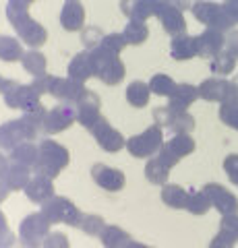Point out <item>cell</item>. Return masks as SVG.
<instances>
[{"mask_svg":"<svg viewBox=\"0 0 238 248\" xmlns=\"http://www.w3.org/2000/svg\"><path fill=\"white\" fill-rule=\"evenodd\" d=\"M9 192H11V190L6 188L4 184H2V180H0V203H4V199L9 197Z\"/></svg>","mask_w":238,"mask_h":248,"instance_id":"55","label":"cell"},{"mask_svg":"<svg viewBox=\"0 0 238 248\" xmlns=\"http://www.w3.org/2000/svg\"><path fill=\"white\" fill-rule=\"evenodd\" d=\"M122 35H125L128 46H143L149 37V27L145 25V21H128Z\"/></svg>","mask_w":238,"mask_h":248,"instance_id":"33","label":"cell"},{"mask_svg":"<svg viewBox=\"0 0 238 248\" xmlns=\"http://www.w3.org/2000/svg\"><path fill=\"white\" fill-rule=\"evenodd\" d=\"M224 31H218V29H209L205 27L201 33L197 35V56L201 58H213L224 50Z\"/></svg>","mask_w":238,"mask_h":248,"instance_id":"20","label":"cell"},{"mask_svg":"<svg viewBox=\"0 0 238 248\" xmlns=\"http://www.w3.org/2000/svg\"><path fill=\"white\" fill-rule=\"evenodd\" d=\"M228 79L224 77H207L205 81L197 85L199 89V99L205 102H213V104H222L226 97V89H228Z\"/></svg>","mask_w":238,"mask_h":248,"instance_id":"23","label":"cell"},{"mask_svg":"<svg viewBox=\"0 0 238 248\" xmlns=\"http://www.w3.org/2000/svg\"><path fill=\"white\" fill-rule=\"evenodd\" d=\"M158 19H159V23H162V27H164V31L168 35L174 37V35L187 33V19H184V15H182V9L176 6L172 0H164Z\"/></svg>","mask_w":238,"mask_h":248,"instance_id":"18","label":"cell"},{"mask_svg":"<svg viewBox=\"0 0 238 248\" xmlns=\"http://www.w3.org/2000/svg\"><path fill=\"white\" fill-rule=\"evenodd\" d=\"M15 244H17V238L11 232L9 223H6V215L0 209V248H13Z\"/></svg>","mask_w":238,"mask_h":248,"instance_id":"46","label":"cell"},{"mask_svg":"<svg viewBox=\"0 0 238 248\" xmlns=\"http://www.w3.org/2000/svg\"><path fill=\"white\" fill-rule=\"evenodd\" d=\"M125 248H153V246H149V244H143V242H137V240H130V242H128Z\"/></svg>","mask_w":238,"mask_h":248,"instance_id":"54","label":"cell"},{"mask_svg":"<svg viewBox=\"0 0 238 248\" xmlns=\"http://www.w3.org/2000/svg\"><path fill=\"white\" fill-rule=\"evenodd\" d=\"M66 75L71 79L79 81V83H85L91 77H97V62L95 56L91 54L89 50H83V52H77L75 56L68 62V68H66Z\"/></svg>","mask_w":238,"mask_h":248,"instance_id":"17","label":"cell"},{"mask_svg":"<svg viewBox=\"0 0 238 248\" xmlns=\"http://www.w3.org/2000/svg\"><path fill=\"white\" fill-rule=\"evenodd\" d=\"M224 9L230 15V19L238 23V0H224Z\"/></svg>","mask_w":238,"mask_h":248,"instance_id":"53","label":"cell"},{"mask_svg":"<svg viewBox=\"0 0 238 248\" xmlns=\"http://www.w3.org/2000/svg\"><path fill=\"white\" fill-rule=\"evenodd\" d=\"M58 21L64 31H81L85 27V6L81 4V0H64Z\"/></svg>","mask_w":238,"mask_h":248,"instance_id":"21","label":"cell"},{"mask_svg":"<svg viewBox=\"0 0 238 248\" xmlns=\"http://www.w3.org/2000/svg\"><path fill=\"white\" fill-rule=\"evenodd\" d=\"M218 116L226 126H230L232 130H238V106L236 104H220Z\"/></svg>","mask_w":238,"mask_h":248,"instance_id":"42","label":"cell"},{"mask_svg":"<svg viewBox=\"0 0 238 248\" xmlns=\"http://www.w3.org/2000/svg\"><path fill=\"white\" fill-rule=\"evenodd\" d=\"M4 81H6V79H2V77H0V93H2V87H4Z\"/></svg>","mask_w":238,"mask_h":248,"instance_id":"59","label":"cell"},{"mask_svg":"<svg viewBox=\"0 0 238 248\" xmlns=\"http://www.w3.org/2000/svg\"><path fill=\"white\" fill-rule=\"evenodd\" d=\"M42 248H71V242H68V236L64 234V232H52L44 238L42 242Z\"/></svg>","mask_w":238,"mask_h":248,"instance_id":"45","label":"cell"},{"mask_svg":"<svg viewBox=\"0 0 238 248\" xmlns=\"http://www.w3.org/2000/svg\"><path fill=\"white\" fill-rule=\"evenodd\" d=\"M127 40H125V35L122 33H106L104 35V40H102V44L97 46L102 52H106V54H110V56H120V52L127 48Z\"/></svg>","mask_w":238,"mask_h":248,"instance_id":"40","label":"cell"},{"mask_svg":"<svg viewBox=\"0 0 238 248\" xmlns=\"http://www.w3.org/2000/svg\"><path fill=\"white\" fill-rule=\"evenodd\" d=\"M23 46L21 40L17 37H9V35H0V60L2 62H21L23 58Z\"/></svg>","mask_w":238,"mask_h":248,"instance_id":"32","label":"cell"},{"mask_svg":"<svg viewBox=\"0 0 238 248\" xmlns=\"http://www.w3.org/2000/svg\"><path fill=\"white\" fill-rule=\"evenodd\" d=\"M159 197H162V203L166 207L174 209V211H178V209H184L187 205V197H189V190H184L180 184H164L162 186V192H159Z\"/></svg>","mask_w":238,"mask_h":248,"instance_id":"27","label":"cell"},{"mask_svg":"<svg viewBox=\"0 0 238 248\" xmlns=\"http://www.w3.org/2000/svg\"><path fill=\"white\" fill-rule=\"evenodd\" d=\"M6 19H9L13 29L17 31L19 40L25 42V46H29L32 50L42 48L46 40H48V29L29 15L27 4L9 0V2H6Z\"/></svg>","mask_w":238,"mask_h":248,"instance_id":"2","label":"cell"},{"mask_svg":"<svg viewBox=\"0 0 238 248\" xmlns=\"http://www.w3.org/2000/svg\"><path fill=\"white\" fill-rule=\"evenodd\" d=\"M37 153H40L37 145H35L33 141H25V143H21V145L15 147V149L9 151V159H11V161H17V164H23V166H27V168L33 170L35 161H37Z\"/></svg>","mask_w":238,"mask_h":248,"instance_id":"30","label":"cell"},{"mask_svg":"<svg viewBox=\"0 0 238 248\" xmlns=\"http://www.w3.org/2000/svg\"><path fill=\"white\" fill-rule=\"evenodd\" d=\"M104 31L99 29L97 25H85L81 29V44H83V48L85 50H95L99 44H102V40H104Z\"/></svg>","mask_w":238,"mask_h":248,"instance_id":"41","label":"cell"},{"mask_svg":"<svg viewBox=\"0 0 238 248\" xmlns=\"http://www.w3.org/2000/svg\"><path fill=\"white\" fill-rule=\"evenodd\" d=\"M211 201V207L218 209L220 215H236L238 213V199L234 192H230L224 184L220 182H207L201 188Z\"/></svg>","mask_w":238,"mask_h":248,"instance_id":"12","label":"cell"},{"mask_svg":"<svg viewBox=\"0 0 238 248\" xmlns=\"http://www.w3.org/2000/svg\"><path fill=\"white\" fill-rule=\"evenodd\" d=\"M21 66H23V71H25V73L33 75V77H40V75H46L48 60H46V56L40 50H29V52L23 54Z\"/></svg>","mask_w":238,"mask_h":248,"instance_id":"31","label":"cell"},{"mask_svg":"<svg viewBox=\"0 0 238 248\" xmlns=\"http://www.w3.org/2000/svg\"><path fill=\"white\" fill-rule=\"evenodd\" d=\"M50 228L52 223L48 221L42 211H35V213H29L21 219L19 223V238H17V244L21 248H42L44 238L50 234Z\"/></svg>","mask_w":238,"mask_h":248,"instance_id":"6","label":"cell"},{"mask_svg":"<svg viewBox=\"0 0 238 248\" xmlns=\"http://www.w3.org/2000/svg\"><path fill=\"white\" fill-rule=\"evenodd\" d=\"M89 174L99 188H104L108 192H118V190L125 188V184H127V176L122 170L106 166V164H94Z\"/></svg>","mask_w":238,"mask_h":248,"instance_id":"14","label":"cell"},{"mask_svg":"<svg viewBox=\"0 0 238 248\" xmlns=\"http://www.w3.org/2000/svg\"><path fill=\"white\" fill-rule=\"evenodd\" d=\"M77 108V122L81 124L85 130H91V126L99 120V116H102V102H99V95L94 93L91 89H87L85 93L81 95V99L75 104Z\"/></svg>","mask_w":238,"mask_h":248,"instance_id":"16","label":"cell"},{"mask_svg":"<svg viewBox=\"0 0 238 248\" xmlns=\"http://www.w3.org/2000/svg\"><path fill=\"white\" fill-rule=\"evenodd\" d=\"M15 2H21V4H27L29 6L32 2H35V0H15Z\"/></svg>","mask_w":238,"mask_h":248,"instance_id":"58","label":"cell"},{"mask_svg":"<svg viewBox=\"0 0 238 248\" xmlns=\"http://www.w3.org/2000/svg\"><path fill=\"white\" fill-rule=\"evenodd\" d=\"M149 97H151V89H149V83L145 81H130L127 85V91H125V99L128 106L133 108H145L149 104Z\"/></svg>","mask_w":238,"mask_h":248,"instance_id":"26","label":"cell"},{"mask_svg":"<svg viewBox=\"0 0 238 248\" xmlns=\"http://www.w3.org/2000/svg\"><path fill=\"white\" fill-rule=\"evenodd\" d=\"M42 213L48 217L50 223H66L71 228H79L83 211L77 207L71 199L54 195L42 205Z\"/></svg>","mask_w":238,"mask_h":248,"instance_id":"7","label":"cell"},{"mask_svg":"<svg viewBox=\"0 0 238 248\" xmlns=\"http://www.w3.org/2000/svg\"><path fill=\"white\" fill-rule=\"evenodd\" d=\"M209 209H211V201L203 190H190L189 192L184 211H189L190 215H205Z\"/></svg>","mask_w":238,"mask_h":248,"instance_id":"35","label":"cell"},{"mask_svg":"<svg viewBox=\"0 0 238 248\" xmlns=\"http://www.w3.org/2000/svg\"><path fill=\"white\" fill-rule=\"evenodd\" d=\"M85 91H87L85 83H79V81L71 79V77H52L50 95L56 97L60 104H73L75 106Z\"/></svg>","mask_w":238,"mask_h":248,"instance_id":"13","label":"cell"},{"mask_svg":"<svg viewBox=\"0 0 238 248\" xmlns=\"http://www.w3.org/2000/svg\"><path fill=\"white\" fill-rule=\"evenodd\" d=\"M106 226H108V223H106V219H104L102 215H95V213H83L81 223H79V230H81L85 236L99 238V234L104 232Z\"/></svg>","mask_w":238,"mask_h":248,"instance_id":"38","label":"cell"},{"mask_svg":"<svg viewBox=\"0 0 238 248\" xmlns=\"http://www.w3.org/2000/svg\"><path fill=\"white\" fill-rule=\"evenodd\" d=\"M145 178H147L149 184L164 186V184H168V178H170V170L158 157H151V159H147V164H145Z\"/></svg>","mask_w":238,"mask_h":248,"instance_id":"34","label":"cell"},{"mask_svg":"<svg viewBox=\"0 0 238 248\" xmlns=\"http://www.w3.org/2000/svg\"><path fill=\"white\" fill-rule=\"evenodd\" d=\"M52 77L54 75H40V77H33V81H32V85H33V89L40 93V95H46V93H50V85H52Z\"/></svg>","mask_w":238,"mask_h":248,"instance_id":"49","label":"cell"},{"mask_svg":"<svg viewBox=\"0 0 238 248\" xmlns=\"http://www.w3.org/2000/svg\"><path fill=\"white\" fill-rule=\"evenodd\" d=\"M46 114H48V110L42 106L37 112L23 114L21 118L0 124V149L11 151L25 141H35V139L44 133L42 126H44Z\"/></svg>","mask_w":238,"mask_h":248,"instance_id":"1","label":"cell"},{"mask_svg":"<svg viewBox=\"0 0 238 248\" xmlns=\"http://www.w3.org/2000/svg\"><path fill=\"white\" fill-rule=\"evenodd\" d=\"M236 244H232L230 240H226V238H222L220 234H216L211 238V242H209V246L207 248H234Z\"/></svg>","mask_w":238,"mask_h":248,"instance_id":"52","label":"cell"},{"mask_svg":"<svg viewBox=\"0 0 238 248\" xmlns=\"http://www.w3.org/2000/svg\"><path fill=\"white\" fill-rule=\"evenodd\" d=\"M164 145L168 147V149H172L180 159L187 157V155H190L195 151V147H197L193 135H172L170 141H166Z\"/></svg>","mask_w":238,"mask_h":248,"instance_id":"37","label":"cell"},{"mask_svg":"<svg viewBox=\"0 0 238 248\" xmlns=\"http://www.w3.org/2000/svg\"><path fill=\"white\" fill-rule=\"evenodd\" d=\"M190 13L193 17L201 23V25L209 27V29H218V31H228L232 29V25L236 23L230 19V15L226 13L224 4L213 2V0H195L193 6H190Z\"/></svg>","mask_w":238,"mask_h":248,"instance_id":"5","label":"cell"},{"mask_svg":"<svg viewBox=\"0 0 238 248\" xmlns=\"http://www.w3.org/2000/svg\"><path fill=\"white\" fill-rule=\"evenodd\" d=\"M130 240L133 238H130V234L127 230L112 226V223H108L102 234H99V242H102L104 248H125Z\"/></svg>","mask_w":238,"mask_h":248,"instance_id":"28","label":"cell"},{"mask_svg":"<svg viewBox=\"0 0 238 248\" xmlns=\"http://www.w3.org/2000/svg\"><path fill=\"white\" fill-rule=\"evenodd\" d=\"M37 149L40 153H37V161L33 166V174H44L54 180L71 161V151L52 139H42L37 143Z\"/></svg>","mask_w":238,"mask_h":248,"instance_id":"3","label":"cell"},{"mask_svg":"<svg viewBox=\"0 0 238 248\" xmlns=\"http://www.w3.org/2000/svg\"><path fill=\"white\" fill-rule=\"evenodd\" d=\"M153 120L162 128H170L172 135H190L195 130V118L189 110H172L168 106L153 108Z\"/></svg>","mask_w":238,"mask_h":248,"instance_id":"8","label":"cell"},{"mask_svg":"<svg viewBox=\"0 0 238 248\" xmlns=\"http://www.w3.org/2000/svg\"><path fill=\"white\" fill-rule=\"evenodd\" d=\"M32 168L23 166V164H17V161H11L6 164L2 176H0V180L2 184L6 186L9 190H23L27 186V182L32 180Z\"/></svg>","mask_w":238,"mask_h":248,"instance_id":"22","label":"cell"},{"mask_svg":"<svg viewBox=\"0 0 238 248\" xmlns=\"http://www.w3.org/2000/svg\"><path fill=\"white\" fill-rule=\"evenodd\" d=\"M174 87H176V83H174V79L170 75L156 73L149 79V89H151L153 95H158V97H170Z\"/></svg>","mask_w":238,"mask_h":248,"instance_id":"39","label":"cell"},{"mask_svg":"<svg viewBox=\"0 0 238 248\" xmlns=\"http://www.w3.org/2000/svg\"><path fill=\"white\" fill-rule=\"evenodd\" d=\"M75 120H77V108L73 104H58L48 110L42 128L46 135H58L66 130L71 124H75Z\"/></svg>","mask_w":238,"mask_h":248,"instance_id":"11","label":"cell"},{"mask_svg":"<svg viewBox=\"0 0 238 248\" xmlns=\"http://www.w3.org/2000/svg\"><path fill=\"white\" fill-rule=\"evenodd\" d=\"M222 104H236L238 106V81H230L226 89V97Z\"/></svg>","mask_w":238,"mask_h":248,"instance_id":"51","label":"cell"},{"mask_svg":"<svg viewBox=\"0 0 238 248\" xmlns=\"http://www.w3.org/2000/svg\"><path fill=\"white\" fill-rule=\"evenodd\" d=\"M91 54L95 56V62H97V79L99 81L104 85H110V87L122 83V79H125V75H127V66H125V62L120 60V56H110V54L102 52L99 48L91 50Z\"/></svg>","mask_w":238,"mask_h":248,"instance_id":"9","label":"cell"},{"mask_svg":"<svg viewBox=\"0 0 238 248\" xmlns=\"http://www.w3.org/2000/svg\"><path fill=\"white\" fill-rule=\"evenodd\" d=\"M91 137L95 139V143L99 145V149H104L106 153H118L120 149L127 147V139L122 137L120 130H116L108 122L106 116H99V120L91 126Z\"/></svg>","mask_w":238,"mask_h":248,"instance_id":"10","label":"cell"},{"mask_svg":"<svg viewBox=\"0 0 238 248\" xmlns=\"http://www.w3.org/2000/svg\"><path fill=\"white\" fill-rule=\"evenodd\" d=\"M224 172L228 180L234 186H238V153H230L224 157Z\"/></svg>","mask_w":238,"mask_h":248,"instance_id":"47","label":"cell"},{"mask_svg":"<svg viewBox=\"0 0 238 248\" xmlns=\"http://www.w3.org/2000/svg\"><path fill=\"white\" fill-rule=\"evenodd\" d=\"M42 108V95L33 89L32 83L21 85L19 87V99H17V110H23V114L37 112Z\"/></svg>","mask_w":238,"mask_h":248,"instance_id":"29","label":"cell"},{"mask_svg":"<svg viewBox=\"0 0 238 248\" xmlns=\"http://www.w3.org/2000/svg\"><path fill=\"white\" fill-rule=\"evenodd\" d=\"M224 50L230 52L234 58H238V29H230L224 42Z\"/></svg>","mask_w":238,"mask_h":248,"instance_id":"50","label":"cell"},{"mask_svg":"<svg viewBox=\"0 0 238 248\" xmlns=\"http://www.w3.org/2000/svg\"><path fill=\"white\" fill-rule=\"evenodd\" d=\"M168 99H170L168 108H172V110H189L199 99V89L197 85H190V83H176V87Z\"/></svg>","mask_w":238,"mask_h":248,"instance_id":"24","label":"cell"},{"mask_svg":"<svg viewBox=\"0 0 238 248\" xmlns=\"http://www.w3.org/2000/svg\"><path fill=\"white\" fill-rule=\"evenodd\" d=\"M6 164H9V157H4L2 153H0V176H2V172H4V168H6Z\"/></svg>","mask_w":238,"mask_h":248,"instance_id":"57","label":"cell"},{"mask_svg":"<svg viewBox=\"0 0 238 248\" xmlns=\"http://www.w3.org/2000/svg\"><path fill=\"white\" fill-rule=\"evenodd\" d=\"M19 87H21V83H17V81H4L2 99H4V106H6V108H13V110H17Z\"/></svg>","mask_w":238,"mask_h":248,"instance_id":"43","label":"cell"},{"mask_svg":"<svg viewBox=\"0 0 238 248\" xmlns=\"http://www.w3.org/2000/svg\"><path fill=\"white\" fill-rule=\"evenodd\" d=\"M164 128L159 124L153 122L151 126H147L139 135H133L127 139V147L125 149L137 159H145V157H153L158 155V151L164 145Z\"/></svg>","mask_w":238,"mask_h":248,"instance_id":"4","label":"cell"},{"mask_svg":"<svg viewBox=\"0 0 238 248\" xmlns=\"http://www.w3.org/2000/svg\"><path fill=\"white\" fill-rule=\"evenodd\" d=\"M170 56L178 62L195 58L197 56V35H189V33L174 35L170 42Z\"/></svg>","mask_w":238,"mask_h":248,"instance_id":"25","label":"cell"},{"mask_svg":"<svg viewBox=\"0 0 238 248\" xmlns=\"http://www.w3.org/2000/svg\"><path fill=\"white\" fill-rule=\"evenodd\" d=\"M156 157H158L159 161H162V164H164L168 170H172L174 166H178V161H180V157H178V155H176L172 149H168L166 145H162V149L158 151V155H156Z\"/></svg>","mask_w":238,"mask_h":248,"instance_id":"48","label":"cell"},{"mask_svg":"<svg viewBox=\"0 0 238 248\" xmlns=\"http://www.w3.org/2000/svg\"><path fill=\"white\" fill-rule=\"evenodd\" d=\"M164 0H120V13L128 21H147L158 17Z\"/></svg>","mask_w":238,"mask_h":248,"instance_id":"15","label":"cell"},{"mask_svg":"<svg viewBox=\"0 0 238 248\" xmlns=\"http://www.w3.org/2000/svg\"><path fill=\"white\" fill-rule=\"evenodd\" d=\"M25 197L32 201L35 205H44L48 199H52L56 195V188H54V180L44 174H33L32 180L27 182V186L23 188Z\"/></svg>","mask_w":238,"mask_h":248,"instance_id":"19","label":"cell"},{"mask_svg":"<svg viewBox=\"0 0 238 248\" xmlns=\"http://www.w3.org/2000/svg\"><path fill=\"white\" fill-rule=\"evenodd\" d=\"M209 68H211V73L216 75V77H224V79H226V75H230V73H232L234 68H236V58H234L230 52L222 50L218 56L211 58Z\"/></svg>","mask_w":238,"mask_h":248,"instance_id":"36","label":"cell"},{"mask_svg":"<svg viewBox=\"0 0 238 248\" xmlns=\"http://www.w3.org/2000/svg\"><path fill=\"white\" fill-rule=\"evenodd\" d=\"M172 2L176 4V6H180V9H190V0H172Z\"/></svg>","mask_w":238,"mask_h":248,"instance_id":"56","label":"cell"},{"mask_svg":"<svg viewBox=\"0 0 238 248\" xmlns=\"http://www.w3.org/2000/svg\"><path fill=\"white\" fill-rule=\"evenodd\" d=\"M224 236L228 238H232L238 242V213L236 215H222V219H220V230Z\"/></svg>","mask_w":238,"mask_h":248,"instance_id":"44","label":"cell"}]
</instances>
